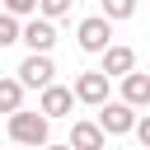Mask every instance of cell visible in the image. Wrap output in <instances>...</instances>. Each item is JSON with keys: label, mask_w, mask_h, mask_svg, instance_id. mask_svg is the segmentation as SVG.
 Masks as SVG:
<instances>
[{"label": "cell", "mask_w": 150, "mask_h": 150, "mask_svg": "<svg viewBox=\"0 0 150 150\" xmlns=\"http://www.w3.org/2000/svg\"><path fill=\"white\" fill-rule=\"evenodd\" d=\"M108 94H112V80H108L103 70H84V75H75V103L103 108V103H108Z\"/></svg>", "instance_id": "5"}, {"label": "cell", "mask_w": 150, "mask_h": 150, "mask_svg": "<svg viewBox=\"0 0 150 150\" xmlns=\"http://www.w3.org/2000/svg\"><path fill=\"white\" fill-rule=\"evenodd\" d=\"M94 122L103 127V136H131V131H136V122H141V112H136V108H127V103L117 98V103H103Z\"/></svg>", "instance_id": "3"}, {"label": "cell", "mask_w": 150, "mask_h": 150, "mask_svg": "<svg viewBox=\"0 0 150 150\" xmlns=\"http://www.w3.org/2000/svg\"><path fill=\"white\" fill-rule=\"evenodd\" d=\"M9 141H14V145L47 150V145H52V122H47L42 112H14V117H9Z\"/></svg>", "instance_id": "1"}, {"label": "cell", "mask_w": 150, "mask_h": 150, "mask_svg": "<svg viewBox=\"0 0 150 150\" xmlns=\"http://www.w3.org/2000/svg\"><path fill=\"white\" fill-rule=\"evenodd\" d=\"M70 9H75V0H38V19H47V23L66 19Z\"/></svg>", "instance_id": "13"}, {"label": "cell", "mask_w": 150, "mask_h": 150, "mask_svg": "<svg viewBox=\"0 0 150 150\" xmlns=\"http://www.w3.org/2000/svg\"><path fill=\"white\" fill-rule=\"evenodd\" d=\"M75 42H80V52H108L112 47V23L103 19V14H89V19H80L75 23Z\"/></svg>", "instance_id": "2"}, {"label": "cell", "mask_w": 150, "mask_h": 150, "mask_svg": "<svg viewBox=\"0 0 150 150\" xmlns=\"http://www.w3.org/2000/svg\"><path fill=\"white\" fill-rule=\"evenodd\" d=\"M103 141H108V136H103V127H98V122L75 117V127H70V141H66V145H70V150H103Z\"/></svg>", "instance_id": "9"}, {"label": "cell", "mask_w": 150, "mask_h": 150, "mask_svg": "<svg viewBox=\"0 0 150 150\" xmlns=\"http://www.w3.org/2000/svg\"><path fill=\"white\" fill-rule=\"evenodd\" d=\"M98 9H103V19H108V23H122V19H131V14H136V0H98Z\"/></svg>", "instance_id": "12"}, {"label": "cell", "mask_w": 150, "mask_h": 150, "mask_svg": "<svg viewBox=\"0 0 150 150\" xmlns=\"http://www.w3.org/2000/svg\"><path fill=\"white\" fill-rule=\"evenodd\" d=\"M0 14H9V19H28V14H38V0H0Z\"/></svg>", "instance_id": "15"}, {"label": "cell", "mask_w": 150, "mask_h": 150, "mask_svg": "<svg viewBox=\"0 0 150 150\" xmlns=\"http://www.w3.org/2000/svg\"><path fill=\"white\" fill-rule=\"evenodd\" d=\"M98 70H103L108 80H127V75L136 70V52H131L127 42H112V47L98 56Z\"/></svg>", "instance_id": "7"}, {"label": "cell", "mask_w": 150, "mask_h": 150, "mask_svg": "<svg viewBox=\"0 0 150 150\" xmlns=\"http://www.w3.org/2000/svg\"><path fill=\"white\" fill-rule=\"evenodd\" d=\"M47 150H70V145H47Z\"/></svg>", "instance_id": "17"}, {"label": "cell", "mask_w": 150, "mask_h": 150, "mask_svg": "<svg viewBox=\"0 0 150 150\" xmlns=\"http://www.w3.org/2000/svg\"><path fill=\"white\" fill-rule=\"evenodd\" d=\"M131 136H136V141L150 150V112H141V122H136V131H131Z\"/></svg>", "instance_id": "16"}, {"label": "cell", "mask_w": 150, "mask_h": 150, "mask_svg": "<svg viewBox=\"0 0 150 150\" xmlns=\"http://www.w3.org/2000/svg\"><path fill=\"white\" fill-rule=\"evenodd\" d=\"M23 47H28V56H52V47H56V23L28 19V23H23Z\"/></svg>", "instance_id": "6"}, {"label": "cell", "mask_w": 150, "mask_h": 150, "mask_svg": "<svg viewBox=\"0 0 150 150\" xmlns=\"http://www.w3.org/2000/svg\"><path fill=\"white\" fill-rule=\"evenodd\" d=\"M14 42H23V23H19V19H9V14H0V52H5V47H14Z\"/></svg>", "instance_id": "14"}, {"label": "cell", "mask_w": 150, "mask_h": 150, "mask_svg": "<svg viewBox=\"0 0 150 150\" xmlns=\"http://www.w3.org/2000/svg\"><path fill=\"white\" fill-rule=\"evenodd\" d=\"M14 80L23 89H52L56 84V66H52V56H23L19 70H14Z\"/></svg>", "instance_id": "4"}, {"label": "cell", "mask_w": 150, "mask_h": 150, "mask_svg": "<svg viewBox=\"0 0 150 150\" xmlns=\"http://www.w3.org/2000/svg\"><path fill=\"white\" fill-rule=\"evenodd\" d=\"M122 103L127 108H150V75L145 70H131L122 80Z\"/></svg>", "instance_id": "10"}, {"label": "cell", "mask_w": 150, "mask_h": 150, "mask_svg": "<svg viewBox=\"0 0 150 150\" xmlns=\"http://www.w3.org/2000/svg\"><path fill=\"white\" fill-rule=\"evenodd\" d=\"M0 112H5V117L23 112V84H19L14 75H0Z\"/></svg>", "instance_id": "11"}, {"label": "cell", "mask_w": 150, "mask_h": 150, "mask_svg": "<svg viewBox=\"0 0 150 150\" xmlns=\"http://www.w3.org/2000/svg\"><path fill=\"white\" fill-rule=\"evenodd\" d=\"M70 108H75V89H66V84H52V89H42V98H38V112H42L47 122H56V117H70Z\"/></svg>", "instance_id": "8"}]
</instances>
